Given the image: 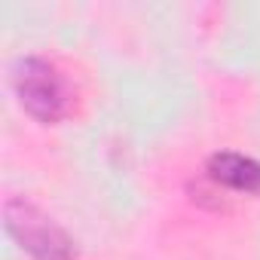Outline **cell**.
<instances>
[{
    "instance_id": "cell-1",
    "label": "cell",
    "mask_w": 260,
    "mask_h": 260,
    "mask_svg": "<svg viewBox=\"0 0 260 260\" xmlns=\"http://www.w3.org/2000/svg\"><path fill=\"white\" fill-rule=\"evenodd\" d=\"M13 89L22 107L40 122H55L68 110L64 77L43 58H22L13 71Z\"/></svg>"
},
{
    "instance_id": "cell-2",
    "label": "cell",
    "mask_w": 260,
    "mask_h": 260,
    "mask_svg": "<svg viewBox=\"0 0 260 260\" xmlns=\"http://www.w3.org/2000/svg\"><path fill=\"white\" fill-rule=\"evenodd\" d=\"M7 230L34 260H74L71 239L31 202H7Z\"/></svg>"
},
{
    "instance_id": "cell-3",
    "label": "cell",
    "mask_w": 260,
    "mask_h": 260,
    "mask_svg": "<svg viewBox=\"0 0 260 260\" xmlns=\"http://www.w3.org/2000/svg\"><path fill=\"white\" fill-rule=\"evenodd\" d=\"M208 178H211L214 184L230 187V190L260 196V162H257L254 156L233 153V150L214 153V156L208 159Z\"/></svg>"
}]
</instances>
